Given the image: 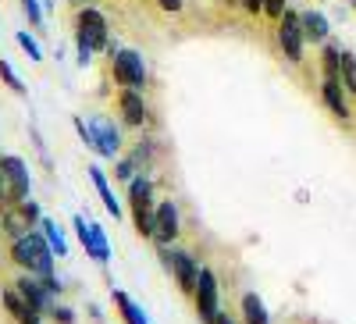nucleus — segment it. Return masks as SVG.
I'll return each mask as SVG.
<instances>
[{
    "label": "nucleus",
    "mask_w": 356,
    "mask_h": 324,
    "mask_svg": "<svg viewBox=\"0 0 356 324\" xmlns=\"http://www.w3.org/2000/svg\"><path fill=\"white\" fill-rule=\"evenodd\" d=\"M54 250L47 243V235L40 232H25L11 243V260L18 264L22 271H33V275H54Z\"/></svg>",
    "instance_id": "nucleus-1"
},
{
    "label": "nucleus",
    "mask_w": 356,
    "mask_h": 324,
    "mask_svg": "<svg viewBox=\"0 0 356 324\" xmlns=\"http://www.w3.org/2000/svg\"><path fill=\"white\" fill-rule=\"evenodd\" d=\"M154 186L150 179H132L129 182V203H132V218H136V232L143 239H154L157 228V207H154Z\"/></svg>",
    "instance_id": "nucleus-2"
},
{
    "label": "nucleus",
    "mask_w": 356,
    "mask_h": 324,
    "mask_svg": "<svg viewBox=\"0 0 356 324\" xmlns=\"http://www.w3.org/2000/svg\"><path fill=\"white\" fill-rule=\"evenodd\" d=\"M161 260H164V268L175 275L178 289L182 292H196V278H200V264L193 253L186 250H171V246H161Z\"/></svg>",
    "instance_id": "nucleus-3"
},
{
    "label": "nucleus",
    "mask_w": 356,
    "mask_h": 324,
    "mask_svg": "<svg viewBox=\"0 0 356 324\" xmlns=\"http://www.w3.org/2000/svg\"><path fill=\"white\" fill-rule=\"evenodd\" d=\"M75 25H79V36L75 40H86L93 50H118L111 40H107V18L97 11V8H82L79 11V18H75Z\"/></svg>",
    "instance_id": "nucleus-4"
},
{
    "label": "nucleus",
    "mask_w": 356,
    "mask_h": 324,
    "mask_svg": "<svg viewBox=\"0 0 356 324\" xmlns=\"http://www.w3.org/2000/svg\"><path fill=\"white\" fill-rule=\"evenodd\" d=\"M196 314H200V321L203 324H214L218 321V314H221V300H218V278H214V271H207V268H200V278H196Z\"/></svg>",
    "instance_id": "nucleus-5"
},
{
    "label": "nucleus",
    "mask_w": 356,
    "mask_h": 324,
    "mask_svg": "<svg viewBox=\"0 0 356 324\" xmlns=\"http://www.w3.org/2000/svg\"><path fill=\"white\" fill-rule=\"evenodd\" d=\"M40 221V207L33 200H22V203H8L4 214H0V232H8L11 239H18V235H25L29 228H33Z\"/></svg>",
    "instance_id": "nucleus-6"
},
{
    "label": "nucleus",
    "mask_w": 356,
    "mask_h": 324,
    "mask_svg": "<svg viewBox=\"0 0 356 324\" xmlns=\"http://www.w3.org/2000/svg\"><path fill=\"white\" fill-rule=\"evenodd\" d=\"M114 79L125 90H143L146 86V65L136 50H114Z\"/></svg>",
    "instance_id": "nucleus-7"
},
{
    "label": "nucleus",
    "mask_w": 356,
    "mask_h": 324,
    "mask_svg": "<svg viewBox=\"0 0 356 324\" xmlns=\"http://www.w3.org/2000/svg\"><path fill=\"white\" fill-rule=\"evenodd\" d=\"M303 40H307V33H303L300 15L285 11V15L278 18V43H282V50H285L289 61H303Z\"/></svg>",
    "instance_id": "nucleus-8"
},
{
    "label": "nucleus",
    "mask_w": 356,
    "mask_h": 324,
    "mask_svg": "<svg viewBox=\"0 0 356 324\" xmlns=\"http://www.w3.org/2000/svg\"><path fill=\"white\" fill-rule=\"evenodd\" d=\"M75 232H79V243L86 246V253L93 257L97 264H107V260H111V246H107V235H104L100 225L86 221V218L79 214V218H75Z\"/></svg>",
    "instance_id": "nucleus-9"
},
{
    "label": "nucleus",
    "mask_w": 356,
    "mask_h": 324,
    "mask_svg": "<svg viewBox=\"0 0 356 324\" xmlns=\"http://www.w3.org/2000/svg\"><path fill=\"white\" fill-rule=\"evenodd\" d=\"M89 129H93V150L100 157H114L118 150H122V136H118L114 122H107V118H93Z\"/></svg>",
    "instance_id": "nucleus-10"
},
{
    "label": "nucleus",
    "mask_w": 356,
    "mask_h": 324,
    "mask_svg": "<svg viewBox=\"0 0 356 324\" xmlns=\"http://www.w3.org/2000/svg\"><path fill=\"white\" fill-rule=\"evenodd\" d=\"M0 303L8 307V314H11L18 324H40V310L29 303L18 289H0Z\"/></svg>",
    "instance_id": "nucleus-11"
},
{
    "label": "nucleus",
    "mask_w": 356,
    "mask_h": 324,
    "mask_svg": "<svg viewBox=\"0 0 356 324\" xmlns=\"http://www.w3.org/2000/svg\"><path fill=\"white\" fill-rule=\"evenodd\" d=\"M178 207L171 200H164V203H157V228H154V239L161 243V246H168V243H175L178 239Z\"/></svg>",
    "instance_id": "nucleus-12"
},
{
    "label": "nucleus",
    "mask_w": 356,
    "mask_h": 324,
    "mask_svg": "<svg viewBox=\"0 0 356 324\" xmlns=\"http://www.w3.org/2000/svg\"><path fill=\"white\" fill-rule=\"evenodd\" d=\"M0 171L8 175L11 182V193H15V203H22L29 196V168L22 157H0Z\"/></svg>",
    "instance_id": "nucleus-13"
},
{
    "label": "nucleus",
    "mask_w": 356,
    "mask_h": 324,
    "mask_svg": "<svg viewBox=\"0 0 356 324\" xmlns=\"http://www.w3.org/2000/svg\"><path fill=\"white\" fill-rule=\"evenodd\" d=\"M321 97H324V104H328V111H332L335 118L349 122V104H346V97H342V79H335V75H324Z\"/></svg>",
    "instance_id": "nucleus-14"
},
{
    "label": "nucleus",
    "mask_w": 356,
    "mask_h": 324,
    "mask_svg": "<svg viewBox=\"0 0 356 324\" xmlns=\"http://www.w3.org/2000/svg\"><path fill=\"white\" fill-rule=\"evenodd\" d=\"M118 107H122L125 125H146V118H150V111H146L139 90H125L122 97H118Z\"/></svg>",
    "instance_id": "nucleus-15"
},
{
    "label": "nucleus",
    "mask_w": 356,
    "mask_h": 324,
    "mask_svg": "<svg viewBox=\"0 0 356 324\" xmlns=\"http://www.w3.org/2000/svg\"><path fill=\"white\" fill-rule=\"evenodd\" d=\"M300 22H303V33H307V40H314V43H324L328 40V18H324L321 11H303L300 15Z\"/></svg>",
    "instance_id": "nucleus-16"
},
{
    "label": "nucleus",
    "mask_w": 356,
    "mask_h": 324,
    "mask_svg": "<svg viewBox=\"0 0 356 324\" xmlns=\"http://www.w3.org/2000/svg\"><path fill=\"white\" fill-rule=\"evenodd\" d=\"M89 179H93V186H97V193H100V200H104L107 214L122 218V207H118V200H114V193H111V186H107V175H104V171L93 164V168H89Z\"/></svg>",
    "instance_id": "nucleus-17"
},
{
    "label": "nucleus",
    "mask_w": 356,
    "mask_h": 324,
    "mask_svg": "<svg viewBox=\"0 0 356 324\" xmlns=\"http://www.w3.org/2000/svg\"><path fill=\"white\" fill-rule=\"evenodd\" d=\"M243 314H246V324H271L267 321V307L257 292H246L243 296Z\"/></svg>",
    "instance_id": "nucleus-18"
},
{
    "label": "nucleus",
    "mask_w": 356,
    "mask_h": 324,
    "mask_svg": "<svg viewBox=\"0 0 356 324\" xmlns=\"http://www.w3.org/2000/svg\"><path fill=\"white\" fill-rule=\"evenodd\" d=\"M111 296H114V307H118V310H122V317H125V324H150V321H146V317H143V310H139V307H136V303H132V300L125 296V292H118V289H114V292H111Z\"/></svg>",
    "instance_id": "nucleus-19"
},
{
    "label": "nucleus",
    "mask_w": 356,
    "mask_h": 324,
    "mask_svg": "<svg viewBox=\"0 0 356 324\" xmlns=\"http://www.w3.org/2000/svg\"><path fill=\"white\" fill-rule=\"evenodd\" d=\"M40 228H43V235H47V243H50V250L57 253V257H68V243H65V235H61V228H57L50 218H40Z\"/></svg>",
    "instance_id": "nucleus-20"
},
{
    "label": "nucleus",
    "mask_w": 356,
    "mask_h": 324,
    "mask_svg": "<svg viewBox=\"0 0 356 324\" xmlns=\"http://www.w3.org/2000/svg\"><path fill=\"white\" fill-rule=\"evenodd\" d=\"M342 72V50L335 43H324V75H335Z\"/></svg>",
    "instance_id": "nucleus-21"
},
{
    "label": "nucleus",
    "mask_w": 356,
    "mask_h": 324,
    "mask_svg": "<svg viewBox=\"0 0 356 324\" xmlns=\"http://www.w3.org/2000/svg\"><path fill=\"white\" fill-rule=\"evenodd\" d=\"M339 79H342V86L356 97V57L353 54H342V72H339Z\"/></svg>",
    "instance_id": "nucleus-22"
},
{
    "label": "nucleus",
    "mask_w": 356,
    "mask_h": 324,
    "mask_svg": "<svg viewBox=\"0 0 356 324\" xmlns=\"http://www.w3.org/2000/svg\"><path fill=\"white\" fill-rule=\"evenodd\" d=\"M18 47L29 54V57H33V61H43V50L36 47V40L33 36H29V33H18Z\"/></svg>",
    "instance_id": "nucleus-23"
},
{
    "label": "nucleus",
    "mask_w": 356,
    "mask_h": 324,
    "mask_svg": "<svg viewBox=\"0 0 356 324\" xmlns=\"http://www.w3.org/2000/svg\"><path fill=\"white\" fill-rule=\"evenodd\" d=\"M0 79H4V82L11 86V90H15V93H25V86H22V79L15 75V68H11L8 61H0Z\"/></svg>",
    "instance_id": "nucleus-24"
},
{
    "label": "nucleus",
    "mask_w": 356,
    "mask_h": 324,
    "mask_svg": "<svg viewBox=\"0 0 356 324\" xmlns=\"http://www.w3.org/2000/svg\"><path fill=\"white\" fill-rule=\"evenodd\" d=\"M136 164H139V157H132V161H122V164H118V179H125V182H132L136 179Z\"/></svg>",
    "instance_id": "nucleus-25"
},
{
    "label": "nucleus",
    "mask_w": 356,
    "mask_h": 324,
    "mask_svg": "<svg viewBox=\"0 0 356 324\" xmlns=\"http://www.w3.org/2000/svg\"><path fill=\"white\" fill-rule=\"evenodd\" d=\"M8 203H15V193H11V182H8V175L0 171V207H8Z\"/></svg>",
    "instance_id": "nucleus-26"
},
{
    "label": "nucleus",
    "mask_w": 356,
    "mask_h": 324,
    "mask_svg": "<svg viewBox=\"0 0 356 324\" xmlns=\"http://www.w3.org/2000/svg\"><path fill=\"white\" fill-rule=\"evenodd\" d=\"M289 8H285V0H264V15H271V18H282Z\"/></svg>",
    "instance_id": "nucleus-27"
},
{
    "label": "nucleus",
    "mask_w": 356,
    "mask_h": 324,
    "mask_svg": "<svg viewBox=\"0 0 356 324\" xmlns=\"http://www.w3.org/2000/svg\"><path fill=\"white\" fill-rule=\"evenodd\" d=\"M22 8H25V15H29V22H33V25H40V22H43V11H40L36 0H22Z\"/></svg>",
    "instance_id": "nucleus-28"
},
{
    "label": "nucleus",
    "mask_w": 356,
    "mask_h": 324,
    "mask_svg": "<svg viewBox=\"0 0 356 324\" xmlns=\"http://www.w3.org/2000/svg\"><path fill=\"white\" fill-rule=\"evenodd\" d=\"M50 317H54L57 324H75V314H72L68 307H54V310H50Z\"/></svg>",
    "instance_id": "nucleus-29"
},
{
    "label": "nucleus",
    "mask_w": 356,
    "mask_h": 324,
    "mask_svg": "<svg viewBox=\"0 0 356 324\" xmlns=\"http://www.w3.org/2000/svg\"><path fill=\"white\" fill-rule=\"evenodd\" d=\"M243 8H246L250 15H257V11H264V0H243Z\"/></svg>",
    "instance_id": "nucleus-30"
},
{
    "label": "nucleus",
    "mask_w": 356,
    "mask_h": 324,
    "mask_svg": "<svg viewBox=\"0 0 356 324\" xmlns=\"http://www.w3.org/2000/svg\"><path fill=\"white\" fill-rule=\"evenodd\" d=\"M164 11H182V0H157Z\"/></svg>",
    "instance_id": "nucleus-31"
},
{
    "label": "nucleus",
    "mask_w": 356,
    "mask_h": 324,
    "mask_svg": "<svg viewBox=\"0 0 356 324\" xmlns=\"http://www.w3.org/2000/svg\"><path fill=\"white\" fill-rule=\"evenodd\" d=\"M214 324H235V321H232L228 314H218V321H214Z\"/></svg>",
    "instance_id": "nucleus-32"
},
{
    "label": "nucleus",
    "mask_w": 356,
    "mask_h": 324,
    "mask_svg": "<svg viewBox=\"0 0 356 324\" xmlns=\"http://www.w3.org/2000/svg\"><path fill=\"white\" fill-rule=\"evenodd\" d=\"M75 4H86V0H75Z\"/></svg>",
    "instance_id": "nucleus-33"
},
{
    "label": "nucleus",
    "mask_w": 356,
    "mask_h": 324,
    "mask_svg": "<svg viewBox=\"0 0 356 324\" xmlns=\"http://www.w3.org/2000/svg\"><path fill=\"white\" fill-rule=\"evenodd\" d=\"M353 4H356V0H353Z\"/></svg>",
    "instance_id": "nucleus-34"
}]
</instances>
